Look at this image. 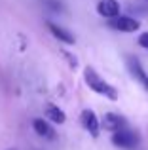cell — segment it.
Here are the masks:
<instances>
[{
	"label": "cell",
	"mask_w": 148,
	"mask_h": 150,
	"mask_svg": "<svg viewBox=\"0 0 148 150\" xmlns=\"http://www.w3.org/2000/svg\"><path fill=\"white\" fill-rule=\"evenodd\" d=\"M84 80H85V84L89 86L91 91L99 93V95H104V97H108V99H112V101L118 99V91H116V88L112 84H108L106 80H103V78L97 74L95 69L87 67V69L84 70Z\"/></svg>",
	"instance_id": "cell-1"
},
{
	"label": "cell",
	"mask_w": 148,
	"mask_h": 150,
	"mask_svg": "<svg viewBox=\"0 0 148 150\" xmlns=\"http://www.w3.org/2000/svg\"><path fill=\"white\" fill-rule=\"evenodd\" d=\"M112 144H116L120 148H133L139 144V135L135 131H129L127 127H123L120 131L112 133Z\"/></svg>",
	"instance_id": "cell-2"
},
{
	"label": "cell",
	"mask_w": 148,
	"mask_h": 150,
	"mask_svg": "<svg viewBox=\"0 0 148 150\" xmlns=\"http://www.w3.org/2000/svg\"><path fill=\"white\" fill-rule=\"evenodd\" d=\"M108 27L114 30H120V33H135V30H139L141 23H139V19L129 17V15H118L108 21Z\"/></svg>",
	"instance_id": "cell-3"
},
{
	"label": "cell",
	"mask_w": 148,
	"mask_h": 150,
	"mask_svg": "<svg viewBox=\"0 0 148 150\" xmlns=\"http://www.w3.org/2000/svg\"><path fill=\"white\" fill-rule=\"evenodd\" d=\"M80 118H82V124H84V127L87 129V131L91 133L93 137H99L101 122H99V118H97V114L93 112V110H89V108H84V110H82V114H80Z\"/></svg>",
	"instance_id": "cell-4"
},
{
	"label": "cell",
	"mask_w": 148,
	"mask_h": 150,
	"mask_svg": "<svg viewBox=\"0 0 148 150\" xmlns=\"http://www.w3.org/2000/svg\"><path fill=\"white\" fill-rule=\"evenodd\" d=\"M101 127H104L106 131H120V129L127 127V122L123 116H120V114H114V112H108L104 114V118L101 120Z\"/></svg>",
	"instance_id": "cell-5"
},
{
	"label": "cell",
	"mask_w": 148,
	"mask_h": 150,
	"mask_svg": "<svg viewBox=\"0 0 148 150\" xmlns=\"http://www.w3.org/2000/svg\"><path fill=\"white\" fill-rule=\"evenodd\" d=\"M97 11H99V15L106 19H114L120 15V2L118 0H99Z\"/></svg>",
	"instance_id": "cell-6"
},
{
	"label": "cell",
	"mask_w": 148,
	"mask_h": 150,
	"mask_svg": "<svg viewBox=\"0 0 148 150\" xmlns=\"http://www.w3.org/2000/svg\"><path fill=\"white\" fill-rule=\"evenodd\" d=\"M127 63H129V70H131V74L137 78V82L144 89H148V74H146V70L142 69L141 61H139V59H135V57H129V61H127Z\"/></svg>",
	"instance_id": "cell-7"
},
{
	"label": "cell",
	"mask_w": 148,
	"mask_h": 150,
	"mask_svg": "<svg viewBox=\"0 0 148 150\" xmlns=\"http://www.w3.org/2000/svg\"><path fill=\"white\" fill-rule=\"evenodd\" d=\"M48 29L59 42H65V44H74V42H76L74 40V34H70L68 30H65L63 27L55 25V23H48Z\"/></svg>",
	"instance_id": "cell-8"
},
{
	"label": "cell",
	"mask_w": 148,
	"mask_h": 150,
	"mask_svg": "<svg viewBox=\"0 0 148 150\" xmlns=\"http://www.w3.org/2000/svg\"><path fill=\"white\" fill-rule=\"evenodd\" d=\"M32 127H34V131H36L40 137H46V139H55V131H53V127L46 120H42V118H38V120L32 122Z\"/></svg>",
	"instance_id": "cell-9"
},
{
	"label": "cell",
	"mask_w": 148,
	"mask_h": 150,
	"mask_svg": "<svg viewBox=\"0 0 148 150\" xmlns=\"http://www.w3.org/2000/svg\"><path fill=\"white\" fill-rule=\"evenodd\" d=\"M46 118L51 120V122H55V124H65V122H67V114H65L59 106H55V105H48L46 106Z\"/></svg>",
	"instance_id": "cell-10"
},
{
	"label": "cell",
	"mask_w": 148,
	"mask_h": 150,
	"mask_svg": "<svg viewBox=\"0 0 148 150\" xmlns=\"http://www.w3.org/2000/svg\"><path fill=\"white\" fill-rule=\"evenodd\" d=\"M44 4L48 6V10H51V11H61L63 10L61 0H44Z\"/></svg>",
	"instance_id": "cell-11"
},
{
	"label": "cell",
	"mask_w": 148,
	"mask_h": 150,
	"mask_svg": "<svg viewBox=\"0 0 148 150\" xmlns=\"http://www.w3.org/2000/svg\"><path fill=\"white\" fill-rule=\"evenodd\" d=\"M139 46H141V48H144V50H148V33H142L141 36H139Z\"/></svg>",
	"instance_id": "cell-12"
},
{
	"label": "cell",
	"mask_w": 148,
	"mask_h": 150,
	"mask_svg": "<svg viewBox=\"0 0 148 150\" xmlns=\"http://www.w3.org/2000/svg\"><path fill=\"white\" fill-rule=\"evenodd\" d=\"M10 150H15V148H10Z\"/></svg>",
	"instance_id": "cell-13"
}]
</instances>
